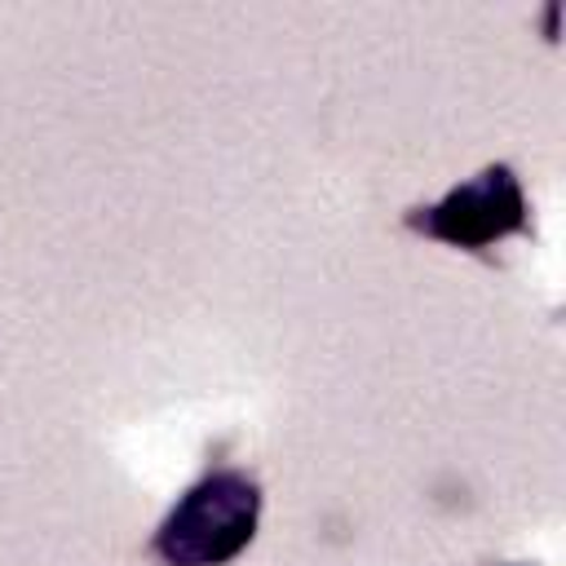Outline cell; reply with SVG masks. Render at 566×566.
<instances>
[{
  "instance_id": "6da1fadb",
  "label": "cell",
  "mask_w": 566,
  "mask_h": 566,
  "mask_svg": "<svg viewBox=\"0 0 566 566\" xmlns=\"http://www.w3.org/2000/svg\"><path fill=\"white\" fill-rule=\"evenodd\" d=\"M261 522V482L248 469L221 464L190 482L150 535V557L164 566H226Z\"/></svg>"
},
{
  "instance_id": "7a4b0ae2",
  "label": "cell",
  "mask_w": 566,
  "mask_h": 566,
  "mask_svg": "<svg viewBox=\"0 0 566 566\" xmlns=\"http://www.w3.org/2000/svg\"><path fill=\"white\" fill-rule=\"evenodd\" d=\"M407 230L451 243L460 252H486L500 239L531 230V203L509 164H486L478 177L451 186L442 199L411 208Z\"/></svg>"
}]
</instances>
